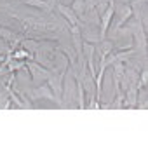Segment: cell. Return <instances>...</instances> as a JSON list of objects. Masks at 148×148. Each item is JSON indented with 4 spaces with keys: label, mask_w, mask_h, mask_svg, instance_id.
I'll use <instances>...</instances> for the list:
<instances>
[{
    "label": "cell",
    "mask_w": 148,
    "mask_h": 148,
    "mask_svg": "<svg viewBox=\"0 0 148 148\" xmlns=\"http://www.w3.org/2000/svg\"><path fill=\"white\" fill-rule=\"evenodd\" d=\"M113 12H115V5H113V0L106 5V11L103 12V19H101V32H99V38L103 40L106 37V32L110 28V21L113 18Z\"/></svg>",
    "instance_id": "1"
},
{
    "label": "cell",
    "mask_w": 148,
    "mask_h": 148,
    "mask_svg": "<svg viewBox=\"0 0 148 148\" xmlns=\"http://www.w3.org/2000/svg\"><path fill=\"white\" fill-rule=\"evenodd\" d=\"M0 37L4 38V42L9 44L11 49H16V47L21 44V40H23L21 37L14 35V32H11V30H7V28H2V26H0Z\"/></svg>",
    "instance_id": "2"
},
{
    "label": "cell",
    "mask_w": 148,
    "mask_h": 148,
    "mask_svg": "<svg viewBox=\"0 0 148 148\" xmlns=\"http://www.w3.org/2000/svg\"><path fill=\"white\" fill-rule=\"evenodd\" d=\"M23 2L49 14V12L52 11V7H54V2H56V0H23Z\"/></svg>",
    "instance_id": "3"
},
{
    "label": "cell",
    "mask_w": 148,
    "mask_h": 148,
    "mask_svg": "<svg viewBox=\"0 0 148 148\" xmlns=\"http://www.w3.org/2000/svg\"><path fill=\"white\" fill-rule=\"evenodd\" d=\"M35 94H37L38 98H45V99H51V101H54L58 106H61V105H63V103H61V98L54 96V92H52V89H51L49 86H42L40 89H37V91H35Z\"/></svg>",
    "instance_id": "4"
},
{
    "label": "cell",
    "mask_w": 148,
    "mask_h": 148,
    "mask_svg": "<svg viewBox=\"0 0 148 148\" xmlns=\"http://www.w3.org/2000/svg\"><path fill=\"white\" fill-rule=\"evenodd\" d=\"M58 12L59 14H63L68 21H70V25L71 26H75V25H79L80 23V19L77 18V14L73 12V9H70V7H66V5H63V4H58Z\"/></svg>",
    "instance_id": "5"
},
{
    "label": "cell",
    "mask_w": 148,
    "mask_h": 148,
    "mask_svg": "<svg viewBox=\"0 0 148 148\" xmlns=\"http://www.w3.org/2000/svg\"><path fill=\"white\" fill-rule=\"evenodd\" d=\"M71 35H73V47L77 49V56L82 59V37H80V30H79V25L71 26L70 28Z\"/></svg>",
    "instance_id": "6"
},
{
    "label": "cell",
    "mask_w": 148,
    "mask_h": 148,
    "mask_svg": "<svg viewBox=\"0 0 148 148\" xmlns=\"http://www.w3.org/2000/svg\"><path fill=\"white\" fill-rule=\"evenodd\" d=\"M75 84H77V92H79V98H77V99H79V108L84 110V108H86V103H84V84H82L79 79L75 80Z\"/></svg>",
    "instance_id": "7"
},
{
    "label": "cell",
    "mask_w": 148,
    "mask_h": 148,
    "mask_svg": "<svg viewBox=\"0 0 148 148\" xmlns=\"http://www.w3.org/2000/svg\"><path fill=\"white\" fill-rule=\"evenodd\" d=\"M26 56H30V52H28V51H23V49L14 51V59H23V58H26Z\"/></svg>",
    "instance_id": "8"
},
{
    "label": "cell",
    "mask_w": 148,
    "mask_h": 148,
    "mask_svg": "<svg viewBox=\"0 0 148 148\" xmlns=\"http://www.w3.org/2000/svg\"><path fill=\"white\" fill-rule=\"evenodd\" d=\"M146 79H148V71H146V70H143V71H141V82H139V84H141V86H143V84H146Z\"/></svg>",
    "instance_id": "9"
}]
</instances>
